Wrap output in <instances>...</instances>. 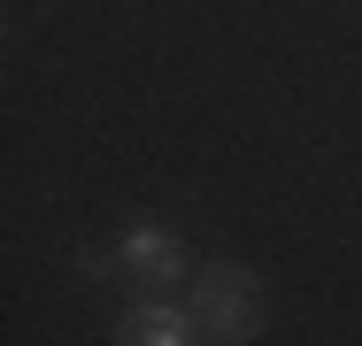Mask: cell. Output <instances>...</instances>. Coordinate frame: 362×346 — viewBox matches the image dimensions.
<instances>
[{
  "label": "cell",
  "instance_id": "obj_3",
  "mask_svg": "<svg viewBox=\"0 0 362 346\" xmlns=\"http://www.w3.org/2000/svg\"><path fill=\"white\" fill-rule=\"evenodd\" d=\"M116 346H209V339H201L193 308H177V300H139V308H124Z\"/></svg>",
  "mask_w": 362,
  "mask_h": 346
},
{
  "label": "cell",
  "instance_id": "obj_1",
  "mask_svg": "<svg viewBox=\"0 0 362 346\" xmlns=\"http://www.w3.org/2000/svg\"><path fill=\"white\" fill-rule=\"evenodd\" d=\"M185 308L209 346H255V331H262V285H255V270H231V262L193 277Z\"/></svg>",
  "mask_w": 362,
  "mask_h": 346
},
{
  "label": "cell",
  "instance_id": "obj_2",
  "mask_svg": "<svg viewBox=\"0 0 362 346\" xmlns=\"http://www.w3.org/2000/svg\"><path fill=\"white\" fill-rule=\"evenodd\" d=\"M116 270L139 277V285H185L193 262H185V246H177L162 223H132V231L116 239Z\"/></svg>",
  "mask_w": 362,
  "mask_h": 346
}]
</instances>
